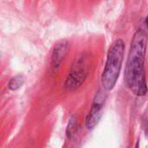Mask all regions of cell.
<instances>
[{
    "mask_svg": "<svg viewBox=\"0 0 148 148\" xmlns=\"http://www.w3.org/2000/svg\"><path fill=\"white\" fill-rule=\"evenodd\" d=\"M147 34L146 29L142 28L138 29L134 33L124 73L126 87L137 96H144L148 92L145 73Z\"/></svg>",
    "mask_w": 148,
    "mask_h": 148,
    "instance_id": "6da1fadb",
    "label": "cell"
},
{
    "mask_svg": "<svg viewBox=\"0 0 148 148\" xmlns=\"http://www.w3.org/2000/svg\"><path fill=\"white\" fill-rule=\"evenodd\" d=\"M108 91L105 89H100L93 101L90 111L86 117V127L88 130H92L95 128V127L99 123L101 116H102V110L104 104L106 102L107 97H108Z\"/></svg>",
    "mask_w": 148,
    "mask_h": 148,
    "instance_id": "277c9868",
    "label": "cell"
},
{
    "mask_svg": "<svg viewBox=\"0 0 148 148\" xmlns=\"http://www.w3.org/2000/svg\"><path fill=\"white\" fill-rule=\"evenodd\" d=\"M77 133V122L75 117H71L67 127V136L69 140H71L75 134Z\"/></svg>",
    "mask_w": 148,
    "mask_h": 148,
    "instance_id": "52a82bcc",
    "label": "cell"
},
{
    "mask_svg": "<svg viewBox=\"0 0 148 148\" xmlns=\"http://www.w3.org/2000/svg\"><path fill=\"white\" fill-rule=\"evenodd\" d=\"M145 28H146V30L147 31L148 33V16H147V18L145 19Z\"/></svg>",
    "mask_w": 148,
    "mask_h": 148,
    "instance_id": "ba28073f",
    "label": "cell"
},
{
    "mask_svg": "<svg viewBox=\"0 0 148 148\" xmlns=\"http://www.w3.org/2000/svg\"><path fill=\"white\" fill-rule=\"evenodd\" d=\"M125 42L122 39L115 40L111 45L101 75V86L103 89L109 92L114 89L119 79L125 53Z\"/></svg>",
    "mask_w": 148,
    "mask_h": 148,
    "instance_id": "7a4b0ae2",
    "label": "cell"
},
{
    "mask_svg": "<svg viewBox=\"0 0 148 148\" xmlns=\"http://www.w3.org/2000/svg\"><path fill=\"white\" fill-rule=\"evenodd\" d=\"M24 83V77L23 75H16V76L12 77L8 84V88L11 91L18 90Z\"/></svg>",
    "mask_w": 148,
    "mask_h": 148,
    "instance_id": "8992f818",
    "label": "cell"
},
{
    "mask_svg": "<svg viewBox=\"0 0 148 148\" xmlns=\"http://www.w3.org/2000/svg\"><path fill=\"white\" fill-rule=\"evenodd\" d=\"M146 131H147V133L148 134V125H147V130H146Z\"/></svg>",
    "mask_w": 148,
    "mask_h": 148,
    "instance_id": "9c48e42d",
    "label": "cell"
},
{
    "mask_svg": "<svg viewBox=\"0 0 148 148\" xmlns=\"http://www.w3.org/2000/svg\"><path fill=\"white\" fill-rule=\"evenodd\" d=\"M89 71V62L86 56L80 57L72 65L66 78L63 88L67 92H73L79 88L85 82Z\"/></svg>",
    "mask_w": 148,
    "mask_h": 148,
    "instance_id": "3957f363",
    "label": "cell"
},
{
    "mask_svg": "<svg viewBox=\"0 0 148 148\" xmlns=\"http://www.w3.org/2000/svg\"><path fill=\"white\" fill-rule=\"evenodd\" d=\"M69 42L67 41H62L58 42L52 52L51 55V62H50V69L52 72H57L62 66V62L65 59L68 52H69Z\"/></svg>",
    "mask_w": 148,
    "mask_h": 148,
    "instance_id": "5b68a950",
    "label": "cell"
}]
</instances>
